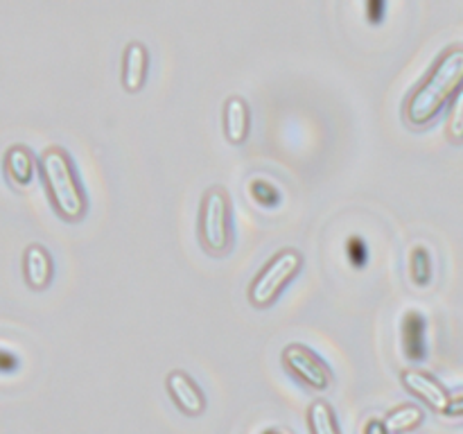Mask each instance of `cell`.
<instances>
[{
    "label": "cell",
    "mask_w": 463,
    "mask_h": 434,
    "mask_svg": "<svg viewBox=\"0 0 463 434\" xmlns=\"http://www.w3.org/2000/svg\"><path fill=\"white\" fill-rule=\"evenodd\" d=\"M463 90V45H448L437 61L430 66L428 75L411 89L402 104V118L410 127L430 125L452 99Z\"/></svg>",
    "instance_id": "obj_1"
},
{
    "label": "cell",
    "mask_w": 463,
    "mask_h": 434,
    "mask_svg": "<svg viewBox=\"0 0 463 434\" xmlns=\"http://www.w3.org/2000/svg\"><path fill=\"white\" fill-rule=\"evenodd\" d=\"M39 170L57 215L66 222L81 220L89 202L77 179L71 154L61 145H48L39 156Z\"/></svg>",
    "instance_id": "obj_2"
},
{
    "label": "cell",
    "mask_w": 463,
    "mask_h": 434,
    "mask_svg": "<svg viewBox=\"0 0 463 434\" xmlns=\"http://www.w3.org/2000/svg\"><path fill=\"white\" fill-rule=\"evenodd\" d=\"M197 233L203 251L224 256L233 242V206L222 185H211L202 194L197 215Z\"/></svg>",
    "instance_id": "obj_3"
},
{
    "label": "cell",
    "mask_w": 463,
    "mask_h": 434,
    "mask_svg": "<svg viewBox=\"0 0 463 434\" xmlns=\"http://www.w3.org/2000/svg\"><path fill=\"white\" fill-rule=\"evenodd\" d=\"M303 253L294 247H285L276 251L265 265L258 269V274L249 280L247 297L256 307H267L285 285L301 271Z\"/></svg>",
    "instance_id": "obj_4"
},
{
    "label": "cell",
    "mask_w": 463,
    "mask_h": 434,
    "mask_svg": "<svg viewBox=\"0 0 463 434\" xmlns=\"http://www.w3.org/2000/svg\"><path fill=\"white\" fill-rule=\"evenodd\" d=\"M280 362L289 375H294L298 382L315 389V392H326V389L333 387L335 375L330 366L306 344L289 342L280 351Z\"/></svg>",
    "instance_id": "obj_5"
},
{
    "label": "cell",
    "mask_w": 463,
    "mask_h": 434,
    "mask_svg": "<svg viewBox=\"0 0 463 434\" xmlns=\"http://www.w3.org/2000/svg\"><path fill=\"white\" fill-rule=\"evenodd\" d=\"M401 375V382L407 392L411 393L414 398H419L423 405H428L432 411H439L443 414L450 402V392H448L446 384L437 378L434 373L425 369H416V366H402L398 371Z\"/></svg>",
    "instance_id": "obj_6"
},
{
    "label": "cell",
    "mask_w": 463,
    "mask_h": 434,
    "mask_svg": "<svg viewBox=\"0 0 463 434\" xmlns=\"http://www.w3.org/2000/svg\"><path fill=\"white\" fill-rule=\"evenodd\" d=\"M165 392L167 396L172 398L176 410H179L181 414L190 416V419L203 414V410H206L203 389L199 387L197 380H194L188 371L172 369L170 373L165 375Z\"/></svg>",
    "instance_id": "obj_7"
},
{
    "label": "cell",
    "mask_w": 463,
    "mask_h": 434,
    "mask_svg": "<svg viewBox=\"0 0 463 434\" xmlns=\"http://www.w3.org/2000/svg\"><path fill=\"white\" fill-rule=\"evenodd\" d=\"M149 68V50L147 45L140 41H129L122 50V63H120V81L122 89L127 93H136L143 89L145 80H147Z\"/></svg>",
    "instance_id": "obj_8"
},
{
    "label": "cell",
    "mask_w": 463,
    "mask_h": 434,
    "mask_svg": "<svg viewBox=\"0 0 463 434\" xmlns=\"http://www.w3.org/2000/svg\"><path fill=\"white\" fill-rule=\"evenodd\" d=\"M54 262L41 242L27 244L23 251V278L32 289H45L52 280Z\"/></svg>",
    "instance_id": "obj_9"
},
{
    "label": "cell",
    "mask_w": 463,
    "mask_h": 434,
    "mask_svg": "<svg viewBox=\"0 0 463 434\" xmlns=\"http://www.w3.org/2000/svg\"><path fill=\"white\" fill-rule=\"evenodd\" d=\"M222 125L224 136L233 145H242L251 129V108L242 95H229L222 107Z\"/></svg>",
    "instance_id": "obj_10"
},
{
    "label": "cell",
    "mask_w": 463,
    "mask_h": 434,
    "mask_svg": "<svg viewBox=\"0 0 463 434\" xmlns=\"http://www.w3.org/2000/svg\"><path fill=\"white\" fill-rule=\"evenodd\" d=\"M425 330H428V324H425V316L420 315L419 310L405 312L401 321V344L402 353L410 362H420L428 353V339H425Z\"/></svg>",
    "instance_id": "obj_11"
},
{
    "label": "cell",
    "mask_w": 463,
    "mask_h": 434,
    "mask_svg": "<svg viewBox=\"0 0 463 434\" xmlns=\"http://www.w3.org/2000/svg\"><path fill=\"white\" fill-rule=\"evenodd\" d=\"M3 167L14 185H30L36 175V158L27 145H9L3 154Z\"/></svg>",
    "instance_id": "obj_12"
},
{
    "label": "cell",
    "mask_w": 463,
    "mask_h": 434,
    "mask_svg": "<svg viewBox=\"0 0 463 434\" xmlns=\"http://www.w3.org/2000/svg\"><path fill=\"white\" fill-rule=\"evenodd\" d=\"M425 414L416 402H402L383 416V423L389 434H407L423 423Z\"/></svg>",
    "instance_id": "obj_13"
},
{
    "label": "cell",
    "mask_w": 463,
    "mask_h": 434,
    "mask_svg": "<svg viewBox=\"0 0 463 434\" xmlns=\"http://www.w3.org/2000/svg\"><path fill=\"white\" fill-rule=\"evenodd\" d=\"M306 420L310 434H342L337 414H335L333 405L328 401H324V398H315L310 402Z\"/></svg>",
    "instance_id": "obj_14"
},
{
    "label": "cell",
    "mask_w": 463,
    "mask_h": 434,
    "mask_svg": "<svg viewBox=\"0 0 463 434\" xmlns=\"http://www.w3.org/2000/svg\"><path fill=\"white\" fill-rule=\"evenodd\" d=\"M432 253L425 244H414L410 249V278L411 283L425 288L432 280Z\"/></svg>",
    "instance_id": "obj_15"
},
{
    "label": "cell",
    "mask_w": 463,
    "mask_h": 434,
    "mask_svg": "<svg viewBox=\"0 0 463 434\" xmlns=\"http://www.w3.org/2000/svg\"><path fill=\"white\" fill-rule=\"evenodd\" d=\"M249 194L253 197V202L260 203L265 208H274L280 203V190L274 184H269L267 179H253L249 181Z\"/></svg>",
    "instance_id": "obj_16"
},
{
    "label": "cell",
    "mask_w": 463,
    "mask_h": 434,
    "mask_svg": "<svg viewBox=\"0 0 463 434\" xmlns=\"http://www.w3.org/2000/svg\"><path fill=\"white\" fill-rule=\"evenodd\" d=\"M446 134L452 143H461L463 140V90L452 99L450 108H448Z\"/></svg>",
    "instance_id": "obj_17"
},
{
    "label": "cell",
    "mask_w": 463,
    "mask_h": 434,
    "mask_svg": "<svg viewBox=\"0 0 463 434\" xmlns=\"http://www.w3.org/2000/svg\"><path fill=\"white\" fill-rule=\"evenodd\" d=\"M346 253H348V260H351L355 267H364L366 265L369 251H366V242L360 238V235H351V238H348Z\"/></svg>",
    "instance_id": "obj_18"
},
{
    "label": "cell",
    "mask_w": 463,
    "mask_h": 434,
    "mask_svg": "<svg viewBox=\"0 0 463 434\" xmlns=\"http://www.w3.org/2000/svg\"><path fill=\"white\" fill-rule=\"evenodd\" d=\"M443 416H446V419H463V393H455V396L450 398Z\"/></svg>",
    "instance_id": "obj_19"
},
{
    "label": "cell",
    "mask_w": 463,
    "mask_h": 434,
    "mask_svg": "<svg viewBox=\"0 0 463 434\" xmlns=\"http://www.w3.org/2000/svg\"><path fill=\"white\" fill-rule=\"evenodd\" d=\"M362 434H389L387 428H384L383 419H378V416H371V419H366L364 428H362Z\"/></svg>",
    "instance_id": "obj_20"
},
{
    "label": "cell",
    "mask_w": 463,
    "mask_h": 434,
    "mask_svg": "<svg viewBox=\"0 0 463 434\" xmlns=\"http://www.w3.org/2000/svg\"><path fill=\"white\" fill-rule=\"evenodd\" d=\"M366 9H369V18L375 23V21H380V18H383L384 3H380V0H373V3L366 5Z\"/></svg>",
    "instance_id": "obj_21"
},
{
    "label": "cell",
    "mask_w": 463,
    "mask_h": 434,
    "mask_svg": "<svg viewBox=\"0 0 463 434\" xmlns=\"http://www.w3.org/2000/svg\"><path fill=\"white\" fill-rule=\"evenodd\" d=\"M0 357H3V369H5V371L14 369V357L9 355L7 348H3V353H0Z\"/></svg>",
    "instance_id": "obj_22"
},
{
    "label": "cell",
    "mask_w": 463,
    "mask_h": 434,
    "mask_svg": "<svg viewBox=\"0 0 463 434\" xmlns=\"http://www.w3.org/2000/svg\"><path fill=\"white\" fill-rule=\"evenodd\" d=\"M262 434H288V432H285V429H279V428H269V429H265Z\"/></svg>",
    "instance_id": "obj_23"
}]
</instances>
